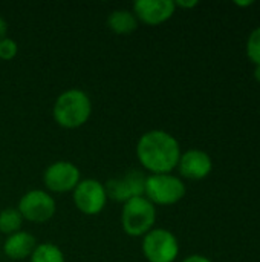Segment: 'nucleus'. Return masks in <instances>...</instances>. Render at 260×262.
<instances>
[{
    "label": "nucleus",
    "instance_id": "10",
    "mask_svg": "<svg viewBox=\"0 0 260 262\" xmlns=\"http://www.w3.org/2000/svg\"><path fill=\"white\" fill-rule=\"evenodd\" d=\"M132 12L139 23L158 26L173 17L176 6L173 0H138L133 3Z\"/></svg>",
    "mask_w": 260,
    "mask_h": 262
},
{
    "label": "nucleus",
    "instance_id": "19",
    "mask_svg": "<svg viewBox=\"0 0 260 262\" xmlns=\"http://www.w3.org/2000/svg\"><path fill=\"white\" fill-rule=\"evenodd\" d=\"M181 262H211V259L204 256V255H190Z\"/></svg>",
    "mask_w": 260,
    "mask_h": 262
},
{
    "label": "nucleus",
    "instance_id": "8",
    "mask_svg": "<svg viewBox=\"0 0 260 262\" xmlns=\"http://www.w3.org/2000/svg\"><path fill=\"white\" fill-rule=\"evenodd\" d=\"M81 181L80 169L70 161H55L49 164L43 173V183L46 192L51 193H67L74 192V189Z\"/></svg>",
    "mask_w": 260,
    "mask_h": 262
},
{
    "label": "nucleus",
    "instance_id": "17",
    "mask_svg": "<svg viewBox=\"0 0 260 262\" xmlns=\"http://www.w3.org/2000/svg\"><path fill=\"white\" fill-rule=\"evenodd\" d=\"M17 52H18V45L12 38L6 37L0 40V61L12 60L17 55Z\"/></svg>",
    "mask_w": 260,
    "mask_h": 262
},
{
    "label": "nucleus",
    "instance_id": "11",
    "mask_svg": "<svg viewBox=\"0 0 260 262\" xmlns=\"http://www.w3.org/2000/svg\"><path fill=\"white\" fill-rule=\"evenodd\" d=\"M179 175L190 181H201L213 170L211 157L201 149H188L181 154L178 167Z\"/></svg>",
    "mask_w": 260,
    "mask_h": 262
},
{
    "label": "nucleus",
    "instance_id": "3",
    "mask_svg": "<svg viewBox=\"0 0 260 262\" xmlns=\"http://www.w3.org/2000/svg\"><path fill=\"white\" fill-rule=\"evenodd\" d=\"M156 223V209L146 196H136L124 203L121 212V226L126 235L143 238Z\"/></svg>",
    "mask_w": 260,
    "mask_h": 262
},
{
    "label": "nucleus",
    "instance_id": "2",
    "mask_svg": "<svg viewBox=\"0 0 260 262\" xmlns=\"http://www.w3.org/2000/svg\"><path fill=\"white\" fill-rule=\"evenodd\" d=\"M92 115V101L81 89H67L61 92L52 107V117L60 127L78 129L84 126Z\"/></svg>",
    "mask_w": 260,
    "mask_h": 262
},
{
    "label": "nucleus",
    "instance_id": "21",
    "mask_svg": "<svg viewBox=\"0 0 260 262\" xmlns=\"http://www.w3.org/2000/svg\"><path fill=\"white\" fill-rule=\"evenodd\" d=\"M234 5L239 6V8H248V6H253L254 2L253 0H248V2H234Z\"/></svg>",
    "mask_w": 260,
    "mask_h": 262
},
{
    "label": "nucleus",
    "instance_id": "15",
    "mask_svg": "<svg viewBox=\"0 0 260 262\" xmlns=\"http://www.w3.org/2000/svg\"><path fill=\"white\" fill-rule=\"evenodd\" d=\"M29 262H66V259L63 250L58 246L52 243H41L37 244Z\"/></svg>",
    "mask_w": 260,
    "mask_h": 262
},
{
    "label": "nucleus",
    "instance_id": "12",
    "mask_svg": "<svg viewBox=\"0 0 260 262\" xmlns=\"http://www.w3.org/2000/svg\"><path fill=\"white\" fill-rule=\"evenodd\" d=\"M37 247V239L29 232L20 230L14 235H9L3 243V253L12 261H23L31 258L32 252Z\"/></svg>",
    "mask_w": 260,
    "mask_h": 262
},
{
    "label": "nucleus",
    "instance_id": "16",
    "mask_svg": "<svg viewBox=\"0 0 260 262\" xmlns=\"http://www.w3.org/2000/svg\"><path fill=\"white\" fill-rule=\"evenodd\" d=\"M245 51H247V57L248 60L257 66L260 64V26L251 31V34L247 38V45H245Z\"/></svg>",
    "mask_w": 260,
    "mask_h": 262
},
{
    "label": "nucleus",
    "instance_id": "20",
    "mask_svg": "<svg viewBox=\"0 0 260 262\" xmlns=\"http://www.w3.org/2000/svg\"><path fill=\"white\" fill-rule=\"evenodd\" d=\"M8 37V23L6 20L0 15V40Z\"/></svg>",
    "mask_w": 260,
    "mask_h": 262
},
{
    "label": "nucleus",
    "instance_id": "7",
    "mask_svg": "<svg viewBox=\"0 0 260 262\" xmlns=\"http://www.w3.org/2000/svg\"><path fill=\"white\" fill-rule=\"evenodd\" d=\"M72 200L75 207L81 213L87 216H93L104 210L109 198L103 183H100L95 178H87V180H81L78 186L74 189Z\"/></svg>",
    "mask_w": 260,
    "mask_h": 262
},
{
    "label": "nucleus",
    "instance_id": "1",
    "mask_svg": "<svg viewBox=\"0 0 260 262\" xmlns=\"http://www.w3.org/2000/svg\"><path fill=\"white\" fill-rule=\"evenodd\" d=\"M181 154L179 141L161 129L143 134L136 144V158L150 175L172 173L178 167Z\"/></svg>",
    "mask_w": 260,
    "mask_h": 262
},
{
    "label": "nucleus",
    "instance_id": "9",
    "mask_svg": "<svg viewBox=\"0 0 260 262\" xmlns=\"http://www.w3.org/2000/svg\"><path fill=\"white\" fill-rule=\"evenodd\" d=\"M146 175L139 170H130L124 177L109 180L104 187L107 198H112L116 203H127L132 198L144 196L146 190Z\"/></svg>",
    "mask_w": 260,
    "mask_h": 262
},
{
    "label": "nucleus",
    "instance_id": "4",
    "mask_svg": "<svg viewBox=\"0 0 260 262\" xmlns=\"http://www.w3.org/2000/svg\"><path fill=\"white\" fill-rule=\"evenodd\" d=\"M184 181L173 173L147 175L144 196L153 206H173L185 196Z\"/></svg>",
    "mask_w": 260,
    "mask_h": 262
},
{
    "label": "nucleus",
    "instance_id": "5",
    "mask_svg": "<svg viewBox=\"0 0 260 262\" xmlns=\"http://www.w3.org/2000/svg\"><path fill=\"white\" fill-rule=\"evenodd\" d=\"M143 255L149 262H175L179 255V241L167 229H152L143 236Z\"/></svg>",
    "mask_w": 260,
    "mask_h": 262
},
{
    "label": "nucleus",
    "instance_id": "18",
    "mask_svg": "<svg viewBox=\"0 0 260 262\" xmlns=\"http://www.w3.org/2000/svg\"><path fill=\"white\" fill-rule=\"evenodd\" d=\"M198 5H199L198 0H190V2L178 0V2H175V6L176 8H182V9H192V8H196Z\"/></svg>",
    "mask_w": 260,
    "mask_h": 262
},
{
    "label": "nucleus",
    "instance_id": "13",
    "mask_svg": "<svg viewBox=\"0 0 260 262\" xmlns=\"http://www.w3.org/2000/svg\"><path fill=\"white\" fill-rule=\"evenodd\" d=\"M138 18L130 9H115L107 17V28L120 35L132 34L138 29Z\"/></svg>",
    "mask_w": 260,
    "mask_h": 262
},
{
    "label": "nucleus",
    "instance_id": "14",
    "mask_svg": "<svg viewBox=\"0 0 260 262\" xmlns=\"http://www.w3.org/2000/svg\"><path fill=\"white\" fill-rule=\"evenodd\" d=\"M23 218L17 207H6L0 212V235H14L21 230Z\"/></svg>",
    "mask_w": 260,
    "mask_h": 262
},
{
    "label": "nucleus",
    "instance_id": "22",
    "mask_svg": "<svg viewBox=\"0 0 260 262\" xmlns=\"http://www.w3.org/2000/svg\"><path fill=\"white\" fill-rule=\"evenodd\" d=\"M253 75H254V80L260 83V64L257 66H254V72H253Z\"/></svg>",
    "mask_w": 260,
    "mask_h": 262
},
{
    "label": "nucleus",
    "instance_id": "6",
    "mask_svg": "<svg viewBox=\"0 0 260 262\" xmlns=\"http://www.w3.org/2000/svg\"><path fill=\"white\" fill-rule=\"evenodd\" d=\"M23 221H29L34 224L48 223L57 212V203L54 196L41 189H34L26 192L17 206Z\"/></svg>",
    "mask_w": 260,
    "mask_h": 262
}]
</instances>
